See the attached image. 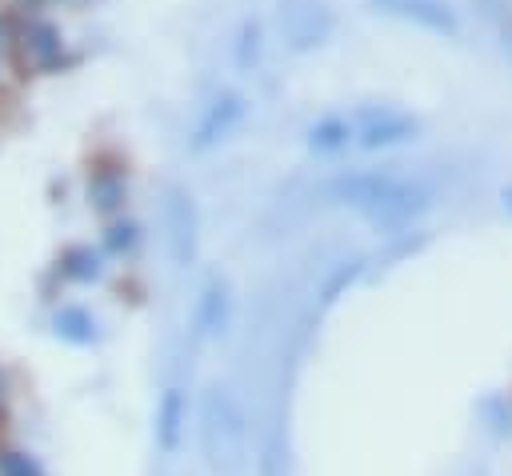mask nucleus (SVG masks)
<instances>
[{"mask_svg":"<svg viewBox=\"0 0 512 476\" xmlns=\"http://www.w3.org/2000/svg\"><path fill=\"white\" fill-rule=\"evenodd\" d=\"M244 444H248V428H244V412L232 396V388L212 384L200 400V448L212 472L232 476L244 468Z\"/></svg>","mask_w":512,"mask_h":476,"instance_id":"nucleus-2","label":"nucleus"},{"mask_svg":"<svg viewBox=\"0 0 512 476\" xmlns=\"http://www.w3.org/2000/svg\"><path fill=\"white\" fill-rule=\"evenodd\" d=\"M352 144V120L344 116H324L308 128V148L312 152H340Z\"/></svg>","mask_w":512,"mask_h":476,"instance_id":"nucleus-14","label":"nucleus"},{"mask_svg":"<svg viewBox=\"0 0 512 476\" xmlns=\"http://www.w3.org/2000/svg\"><path fill=\"white\" fill-rule=\"evenodd\" d=\"M124 196H128V180L124 172L116 168H96L88 176V204L100 212V216H116L124 208Z\"/></svg>","mask_w":512,"mask_h":476,"instance_id":"nucleus-12","label":"nucleus"},{"mask_svg":"<svg viewBox=\"0 0 512 476\" xmlns=\"http://www.w3.org/2000/svg\"><path fill=\"white\" fill-rule=\"evenodd\" d=\"M416 132H420V120L396 104H368L352 120V136L360 148H392V144L416 140Z\"/></svg>","mask_w":512,"mask_h":476,"instance_id":"nucleus-4","label":"nucleus"},{"mask_svg":"<svg viewBox=\"0 0 512 476\" xmlns=\"http://www.w3.org/2000/svg\"><path fill=\"white\" fill-rule=\"evenodd\" d=\"M228 320H232V292L220 276H212L196 300V336H224Z\"/></svg>","mask_w":512,"mask_h":476,"instance_id":"nucleus-9","label":"nucleus"},{"mask_svg":"<svg viewBox=\"0 0 512 476\" xmlns=\"http://www.w3.org/2000/svg\"><path fill=\"white\" fill-rule=\"evenodd\" d=\"M184 432H188V396H184V388L168 384L156 400V424H152L156 448L164 456H176L184 448Z\"/></svg>","mask_w":512,"mask_h":476,"instance_id":"nucleus-8","label":"nucleus"},{"mask_svg":"<svg viewBox=\"0 0 512 476\" xmlns=\"http://www.w3.org/2000/svg\"><path fill=\"white\" fill-rule=\"evenodd\" d=\"M280 28L296 52L316 48L332 32V8L324 0H280Z\"/></svg>","mask_w":512,"mask_h":476,"instance_id":"nucleus-5","label":"nucleus"},{"mask_svg":"<svg viewBox=\"0 0 512 476\" xmlns=\"http://www.w3.org/2000/svg\"><path fill=\"white\" fill-rule=\"evenodd\" d=\"M52 332H56L64 344L88 348V344L100 340V320H96L84 304H60L56 316H52Z\"/></svg>","mask_w":512,"mask_h":476,"instance_id":"nucleus-11","label":"nucleus"},{"mask_svg":"<svg viewBox=\"0 0 512 476\" xmlns=\"http://www.w3.org/2000/svg\"><path fill=\"white\" fill-rule=\"evenodd\" d=\"M500 200H504V208L512 212V184H508V188H500Z\"/></svg>","mask_w":512,"mask_h":476,"instance_id":"nucleus-19","label":"nucleus"},{"mask_svg":"<svg viewBox=\"0 0 512 476\" xmlns=\"http://www.w3.org/2000/svg\"><path fill=\"white\" fill-rule=\"evenodd\" d=\"M20 48H24V56H28V64L32 68H40V72H48V68H56L60 64V52H64V40H60V32L48 24V20H28L24 28H20Z\"/></svg>","mask_w":512,"mask_h":476,"instance_id":"nucleus-10","label":"nucleus"},{"mask_svg":"<svg viewBox=\"0 0 512 476\" xmlns=\"http://www.w3.org/2000/svg\"><path fill=\"white\" fill-rule=\"evenodd\" d=\"M240 120H244V96H240V92H216V96L204 104V112H200V120H196V128H192V148L204 152V148L228 140Z\"/></svg>","mask_w":512,"mask_h":476,"instance_id":"nucleus-6","label":"nucleus"},{"mask_svg":"<svg viewBox=\"0 0 512 476\" xmlns=\"http://www.w3.org/2000/svg\"><path fill=\"white\" fill-rule=\"evenodd\" d=\"M0 404H4V372H0Z\"/></svg>","mask_w":512,"mask_h":476,"instance_id":"nucleus-20","label":"nucleus"},{"mask_svg":"<svg viewBox=\"0 0 512 476\" xmlns=\"http://www.w3.org/2000/svg\"><path fill=\"white\" fill-rule=\"evenodd\" d=\"M60 276L72 284H96L104 276V252L92 244H72L60 256Z\"/></svg>","mask_w":512,"mask_h":476,"instance_id":"nucleus-13","label":"nucleus"},{"mask_svg":"<svg viewBox=\"0 0 512 476\" xmlns=\"http://www.w3.org/2000/svg\"><path fill=\"white\" fill-rule=\"evenodd\" d=\"M136 240H140V228H136L132 220H112V224L104 228V252H112V256L132 252Z\"/></svg>","mask_w":512,"mask_h":476,"instance_id":"nucleus-16","label":"nucleus"},{"mask_svg":"<svg viewBox=\"0 0 512 476\" xmlns=\"http://www.w3.org/2000/svg\"><path fill=\"white\" fill-rule=\"evenodd\" d=\"M500 44H504V52L512 56V16L504 20V28H500Z\"/></svg>","mask_w":512,"mask_h":476,"instance_id":"nucleus-18","label":"nucleus"},{"mask_svg":"<svg viewBox=\"0 0 512 476\" xmlns=\"http://www.w3.org/2000/svg\"><path fill=\"white\" fill-rule=\"evenodd\" d=\"M0 476H48V472L28 448H0Z\"/></svg>","mask_w":512,"mask_h":476,"instance_id":"nucleus-15","label":"nucleus"},{"mask_svg":"<svg viewBox=\"0 0 512 476\" xmlns=\"http://www.w3.org/2000/svg\"><path fill=\"white\" fill-rule=\"evenodd\" d=\"M328 196L360 212L380 232H400L432 208V188L392 172H340L328 184Z\"/></svg>","mask_w":512,"mask_h":476,"instance_id":"nucleus-1","label":"nucleus"},{"mask_svg":"<svg viewBox=\"0 0 512 476\" xmlns=\"http://www.w3.org/2000/svg\"><path fill=\"white\" fill-rule=\"evenodd\" d=\"M160 212H164V232H168V256L176 268H188L196 260V248H200V216H196V200L188 188L180 184H168L164 188V200H160Z\"/></svg>","mask_w":512,"mask_h":476,"instance_id":"nucleus-3","label":"nucleus"},{"mask_svg":"<svg viewBox=\"0 0 512 476\" xmlns=\"http://www.w3.org/2000/svg\"><path fill=\"white\" fill-rule=\"evenodd\" d=\"M372 8H380L396 20H408L424 32H436V36H456L460 32V20H456L448 0H372Z\"/></svg>","mask_w":512,"mask_h":476,"instance_id":"nucleus-7","label":"nucleus"},{"mask_svg":"<svg viewBox=\"0 0 512 476\" xmlns=\"http://www.w3.org/2000/svg\"><path fill=\"white\" fill-rule=\"evenodd\" d=\"M248 48H252V56L260 52V24L256 20H244V28H240V52H236L240 64H248Z\"/></svg>","mask_w":512,"mask_h":476,"instance_id":"nucleus-17","label":"nucleus"}]
</instances>
